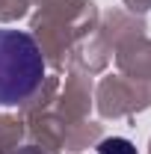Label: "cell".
I'll return each instance as SVG.
<instances>
[{"mask_svg": "<svg viewBox=\"0 0 151 154\" xmlns=\"http://www.w3.org/2000/svg\"><path fill=\"white\" fill-rule=\"evenodd\" d=\"M45 59L36 38L24 30H0V107H15L36 92Z\"/></svg>", "mask_w": 151, "mask_h": 154, "instance_id": "cell-1", "label": "cell"}, {"mask_svg": "<svg viewBox=\"0 0 151 154\" xmlns=\"http://www.w3.org/2000/svg\"><path fill=\"white\" fill-rule=\"evenodd\" d=\"M98 154H136V148H133V142H128V139L113 136V139H104L98 145Z\"/></svg>", "mask_w": 151, "mask_h": 154, "instance_id": "cell-2", "label": "cell"}]
</instances>
